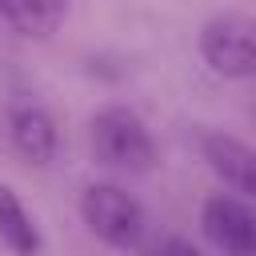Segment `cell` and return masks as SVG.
<instances>
[{"label": "cell", "mask_w": 256, "mask_h": 256, "mask_svg": "<svg viewBox=\"0 0 256 256\" xmlns=\"http://www.w3.org/2000/svg\"><path fill=\"white\" fill-rule=\"evenodd\" d=\"M88 144H92V156L104 168L132 172V176L152 172L156 160H160V148H156L144 116L136 108H128V104L96 108L92 120H88Z\"/></svg>", "instance_id": "1"}, {"label": "cell", "mask_w": 256, "mask_h": 256, "mask_svg": "<svg viewBox=\"0 0 256 256\" xmlns=\"http://www.w3.org/2000/svg\"><path fill=\"white\" fill-rule=\"evenodd\" d=\"M196 52L204 68L220 80L256 76V16L248 12H212L196 32Z\"/></svg>", "instance_id": "3"}, {"label": "cell", "mask_w": 256, "mask_h": 256, "mask_svg": "<svg viewBox=\"0 0 256 256\" xmlns=\"http://www.w3.org/2000/svg\"><path fill=\"white\" fill-rule=\"evenodd\" d=\"M200 228L220 256H256V204L212 192L200 204Z\"/></svg>", "instance_id": "4"}, {"label": "cell", "mask_w": 256, "mask_h": 256, "mask_svg": "<svg viewBox=\"0 0 256 256\" xmlns=\"http://www.w3.org/2000/svg\"><path fill=\"white\" fill-rule=\"evenodd\" d=\"M68 20L64 0H0V24L20 40H48Z\"/></svg>", "instance_id": "8"}, {"label": "cell", "mask_w": 256, "mask_h": 256, "mask_svg": "<svg viewBox=\"0 0 256 256\" xmlns=\"http://www.w3.org/2000/svg\"><path fill=\"white\" fill-rule=\"evenodd\" d=\"M156 256H204L192 240H184V236H168L160 248H156Z\"/></svg>", "instance_id": "9"}, {"label": "cell", "mask_w": 256, "mask_h": 256, "mask_svg": "<svg viewBox=\"0 0 256 256\" xmlns=\"http://www.w3.org/2000/svg\"><path fill=\"white\" fill-rule=\"evenodd\" d=\"M0 248L12 256H44V236L36 216L24 208L20 192L0 180Z\"/></svg>", "instance_id": "7"}, {"label": "cell", "mask_w": 256, "mask_h": 256, "mask_svg": "<svg viewBox=\"0 0 256 256\" xmlns=\"http://www.w3.org/2000/svg\"><path fill=\"white\" fill-rule=\"evenodd\" d=\"M200 156L208 160V168L232 196L256 204V148L248 140L208 128V132H200Z\"/></svg>", "instance_id": "5"}, {"label": "cell", "mask_w": 256, "mask_h": 256, "mask_svg": "<svg viewBox=\"0 0 256 256\" xmlns=\"http://www.w3.org/2000/svg\"><path fill=\"white\" fill-rule=\"evenodd\" d=\"M8 140L20 152L24 164L48 168L60 152V128L56 116L40 100H12L8 104Z\"/></svg>", "instance_id": "6"}, {"label": "cell", "mask_w": 256, "mask_h": 256, "mask_svg": "<svg viewBox=\"0 0 256 256\" xmlns=\"http://www.w3.org/2000/svg\"><path fill=\"white\" fill-rule=\"evenodd\" d=\"M76 208H80L84 228H88L100 244H108V248H116V252L136 248L140 236H144V224H148V220H144V204H140L128 188H120V184H112V180H92V184H84Z\"/></svg>", "instance_id": "2"}]
</instances>
